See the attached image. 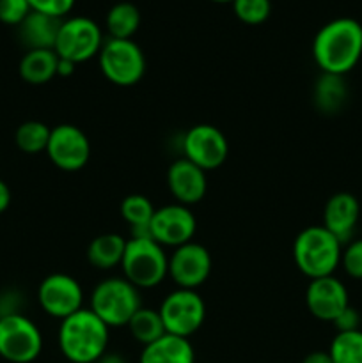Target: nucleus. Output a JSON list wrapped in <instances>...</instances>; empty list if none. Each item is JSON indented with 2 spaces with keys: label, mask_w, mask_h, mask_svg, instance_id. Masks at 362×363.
<instances>
[{
  "label": "nucleus",
  "mask_w": 362,
  "mask_h": 363,
  "mask_svg": "<svg viewBox=\"0 0 362 363\" xmlns=\"http://www.w3.org/2000/svg\"><path fill=\"white\" fill-rule=\"evenodd\" d=\"M165 332L190 339L199 332L206 318L204 300L194 289H180L167 294L158 308Z\"/></svg>",
  "instance_id": "6e6552de"
},
{
  "label": "nucleus",
  "mask_w": 362,
  "mask_h": 363,
  "mask_svg": "<svg viewBox=\"0 0 362 363\" xmlns=\"http://www.w3.org/2000/svg\"><path fill=\"white\" fill-rule=\"evenodd\" d=\"M45 152L57 169L64 172H78L91 158V142L75 124H59L50 133Z\"/></svg>",
  "instance_id": "9d476101"
},
{
  "label": "nucleus",
  "mask_w": 362,
  "mask_h": 363,
  "mask_svg": "<svg viewBox=\"0 0 362 363\" xmlns=\"http://www.w3.org/2000/svg\"><path fill=\"white\" fill-rule=\"evenodd\" d=\"M62 20L31 11L18 25V38L27 50H53Z\"/></svg>",
  "instance_id": "a211bd4d"
},
{
  "label": "nucleus",
  "mask_w": 362,
  "mask_h": 363,
  "mask_svg": "<svg viewBox=\"0 0 362 363\" xmlns=\"http://www.w3.org/2000/svg\"><path fill=\"white\" fill-rule=\"evenodd\" d=\"M11 204V190L2 179H0V215L9 208Z\"/></svg>",
  "instance_id": "f704fd0d"
},
{
  "label": "nucleus",
  "mask_w": 362,
  "mask_h": 363,
  "mask_svg": "<svg viewBox=\"0 0 362 363\" xmlns=\"http://www.w3.org/2000/svg\"><path fill=\"white\" fill-rule=\"evenodd\" d=\"M109 340L110 328L91 308H80L60 321L59 350L71 363H94L109 351Z\"/></svg>",
  "instance_id": "f03ea898"
},
{
  "label": "nucleus",
  "mask_w": 362,
  "mask_h": 363,
  "mask_svg": "<svg viewBox=\"0 0 362 363\" xmlns=\"http://www.w3.org/2000/svg\"><path fill=\"white\" fill-rule=\"evenodd\" d=\"M233 11L240 21L247 25H261L272 13L270 0H234Z\"/></svg>",
  "instance_id": "cd10ccee"
},
{
  "label": "nucleus",
  "mask_w": 362,
  "mask_h": 363,
  "mask_svg": "<svg viewBox=\"0 0 362 363\" xmlns=\"http://www.w3.org/2000/svg\"><path fill=\"white\" fill-rule=\"evenodd\" d=\"M348 98V87L344 77L322 73L314 85V105L322 113H337Z\"/></svg>",
  "instance_id": "4be33fe9"
},
{
  "label": "nucleus",
  "mask_w": 362,
  "mask_h": 363,
  "mask_svg": "<svg viewBox=\"0 0 362 363\" xmlns=\"http://www.w3.org/2000/svg\"><path fill=\"white\" fill-rule=\"evenodd\" d=\"M148 230L149 236L163 248H177L185 243H190L197 230V220L188 206L176 202L156 209Z\"/></svg>",
  "instance_id": "f8f14e48"
},
{
  "label": "nucleus",
  "mask_w": 362,
  "mask_h": 363,
  "mask_svg": "<svg viewBox=\"0 0 362 363\" xmlns=\"http://www.w3.org/2000/svg\"><path fill=\"white\" fill-rule=\"evenodd\" d=\"M167 186L177 204L192 206L204 199L208 190L206 172L187 158H180L167 170Z\"/></svg>",
  "instance_id": "dca6fc26"
},
{
  "label": "nucleus",
  "mask_w": 362,
  "mask_h": 363,
  "mask_svg": "<svg viewBox=\"0 0 362 363\" xmlns=\"http://www.w3.org/2000/svg\"><path fill=\"white\" fill-rule=\"evenodd\" d=\"M358 216H361V204L357 197L348 191H339L327 201L323 209V227L334 234L341 245L350 243L357 229Z\"/></svg>",
  "instance_id": "f3484780"
},
{
  "label": "nucleus",
  "mask_w": 362,
  "mask_h": 363,
  "mask_svg": "<svg viewBox=\"0 0 362 363\" xmlns=\"http://www.w3.org/2000/svg\"><path fill=\"white\" fill-rule=\"evenodd\" d=\"M183 152L188 162L201 167L204 172L224 165L229 155V144L222 131L212 124L192 126L183 137Z\"/></svg>",
  "instance_id": "9b49d317"
},
{
  "label": "nucleus",
  "mask_w": 362,
  "mask_h": 363,
  "mask_svg": "<svg viewBox=\"0 0 362 363\" xmlns=\"http://www.w3.org/2000/svg\"><path fill=\"white\" fill-rule=\"evenodd\" d=\"M27 0H0V21L18 27L31 13Z\"/></svg>",
  "instance_id": "c756f323"
},
{
  "label": "nucleus",
  "mask_w": 362,
  "mask_h": 363,
  "mask_svg": "<svg viewBox=\"0 0 362 363\" xmlns=\"http://www.w3.org/2000/svg\"><path fill=\"white\" fill-rule=\"evenodd\" d=\"M362 57V25L353 18H336L323 25L312 41V59L322 73L344 77Z\"/></svg>",
  "instance_id": "f257e3e1"
},
{
  "label": "nucleus",
  "mask_w": 362,
  "mask_h": 363,
  "mask_svg": "<svg viewBox=\"0 0 362 363\" xmlns=\"http://www.w3.org/2000/svg\"><path fill=\"white\" fill-rule=\"evenodd\" d=\"M126 326L130 330L131 337L138 344H142V346H148V344L155 342V340H158L160 337H163L167 333L162 318H160V312L146 307L138 308Z\"/></svg>",
  "instance_id": "393cba45"
},
{
  "label": "nucleus",
  "mask_w": 362,
  "mask_h": 363,
  "mask_svg": "<svg viewBox=\"0 0 362 363\" xmlns=\"http://www.w3.org/2000/svg\"><path fill=\"white\" fill-rule=\"evenodd\" d=\"M212 255L202 245L185 243L174 248L169 257V277L180 289L201 287L212 275Z\"/></svg>",
  "instance_id": "4468645a"
},
{
  "label": "nucleus",
  "mask_w": 362,
  "mask_h": 363,
  "mask_svg": "<svg viewBox=\"0 0 362 363\" xmlns=\"http://www.w3.org/2000/svg\"><path fill=\"white\" fill-rule=\"evenodd\" d=\"M302 363H334L329 351H312L302 360Z\"/></svg>",
  "instance_id": "72a5a7b5"
},
{
  "label": "nucleus",
  "mask_w": 362,
  "mask_h": 363,
  "mask_svg": "<svg viewBox=\"0 0 362 363\" xmlns=\"http://www.w3.org/2000/svg\"><path fill=\"white\" fill-rule=\"evenodd\" d=\"M103 77L119 87L138 84L146 73V57L133 39H112L103 43L98 53Z\"/></svg>",
  "instance_id": "423d86ee"
},
{
  "label": "nucleus",
  "mask_w": 362,
  "mask_h": 363,
  "mask_svg": "<svg viewBox=\"0 0 362 363\" xmlns=\"http://www.w3.org/2000/svg\"><path fill=\"white\" fill-rule=\"evenodd\" d=\"M121 269L138 291L160 286L169 275V257L151 236H131L126 241Z\"/></svg>",
  "instance_id": "20e7f679"
},
{
  "label": "nucleus",
  "mask_w": 362,
  "mask_h": 363,
  "mask_svg": "<svg viewBox=\"0 0 362 363\" xmlns=\"http://www.w3.org/2000/svg\"><path fill=\"white\" fill-rule=\"evenodd\" d=\"M27 2L35 13L48 14V16L59 18V20H64V16L75 6V0H27Z\"/></svg>",
  "instance_id": "7c9ffc66"
},
{
  "label": "nucleus",
  "mask_w": 362,
  "mask_h": 363,
  "mask_svg": "<svg viewBox=\"0 0 362 363\" xmlns=\"http://www.w3.org/2000/svg\"><path fill=\"white\" fill-rule=\"evenodd\" d=\"M103 43L105 39L96 21L85 16H75L62 20L53 50L59 59L80 64L98 57Z\"/></svg>",
  "instance_id": "0eeeda50"
},
{
  "label": "nucleus",
  "mask_w": 362,
  "mask_h": 363,
  "mask_svg": "<svg viewBox=\"0 0 362 363\" xmlns=\"http://www.w3.org/2000/svg\"><path fill=\"white\" fill-rule=\"evenodd\" d=\"M341 266L348 277L355 280H362V238L346 243L341 255Z\"/></svg>",
  "instance_id": "c85d7f7f"
},
{
  "label": "nucleus",
  "mask_w": 362,
  "mask_h": 363,
  "mask_svg": "<svg viewBox=\"0 0 362 363\" xmlns=\"http://www.w3.org/2000/svg\"><path fill=\"white\" fill-rule=\"evenodd\" d=\"M57 64H59V55L55 50H27L20 60L21 80L31 85L48 84L52 78L57 77Z\"/></svg>",
  "instance_id": "aec40b11"
},
{
  "label": "nucleus",
  "mask_w": 362,
  "mask_h": 363,
  "mask_svg": "<svg viewBox=\"0 0 362 363\" xmlns=\"http://www.w3.org/2000/svg\"><path fill=\"white\" fill-rule=\"evenodd\" d=\"M341 255L343 245L323 225L307 227L295 238V264L309 280L334 275L341 264Z\"/></svg>",
  "instance_id": "7ed1b4c3"
},
{
  "label": "nucleus",
  "mask_w": 362,
  "mask_h": 363,
  "mask_svg": "<svg viewBox=\"0 0 362 363\" xmlns=\"http://www.w3.org/2000/svg\"><path fill=\"white\" fill-rule=\"evenodd\" d=\"M38 301L46 314L62 321L84 308V289L71 275L53 273L39 284Z\"/></svg>",
  "instance_id": "ddd939ff"
},
{
  "label": "nucleus",
  "mask_w": 362,
  "mask_h": 363,
  "mask_svg": "<svg viewBox=\"0 0 362 363\" xmlns=\"http://www.w3.org/2000/svg\"><path fill=\"white\" fill-rule=\"evenodd\" d=\"M305 305L316 319L334 323L350 305L346 286L334 275L311 280L305 291Z\"/></svg>",
  "instance_id": "2eb2a0df"
},
{
  "label": "nucleus",
  "mask_w": 362,
  "mask_h": 363,
  "mask_svg": "<svg viewBox=\"0 0 362 363\" xmlns=\"http://www.w3.org/2000/svg\"><path fill=\"white\" fill-rule=\"evenodd\" d=\"M126 241L128 240H124L121 234L116 233H105L96 236L89 243L87 248L89 264L98 269H103V272L116 268V266H121L124 248H126Z\"/></svg>",
  "instance_id": "412c9836"
},
{
  "label": "nucleus",
  "mask_w": 362,
  "mask_h": 363,
  "mask_svg": "<svg viewBox=\"0 0 362 363\" xmlns=\"http://www.w3.org/2000/svg\"><path fill=\"white\" fill-rule=\"evenodd\" d=\"M94 363H128L126 358L121 357L119 353H112V351H106L103 357H99Z\"/></svg>",
  "instance_id": "e433bc0d"
},
{
  "label": "nucleus",
  "mask_w": 362,
  "mask_h": 363,
  "mask_svg": "<svg viewBox=\"0 0 362 363\" xmlns=\"http://www.w3.org/2000/svg\"><path fill=\"white\" fill-rule=\"evenodd\" d=\"M43 335L23 314L0 318V357L11 363H31L41 354Z\"/></svg>",
  "instance_id": "1a4fd4ad"
},
{
  "label": "nucleus",
  "mask_w": 362,
  "mask_h": 363,
  "mask_svg": "<svg viewBox=\"0 0 362 363\" xmlns=\"http://www.w3.org/2000/svg\"><path fill=\"white\" fill-rule=\"evenodd\" d=\"M21 294L18 291H4L0 294V318L21 314Z\"/></svg>",
  "instance_id": "473e14b6"
},
{
  "label": "nucleus",
  "mask_w": 362,
  "mask_h": 363,
  "mask_svg": "<svg viewBox=\"0 0 362 363\" xmlns=\"http://www.w3.org/2000/svg\"><path fill=\"white\" fill-rule=\"evenodd\" d=\"M212 2H219V4H233L234 0H212Z\"/></svg>",
  "instance_id": "4c0bfd02"
},
{
  "label": "nucleus",
  "mask_w": 362,
  "mask_h": 363,
  "mask_svg": "<svg viewBox=\"0 0 362 363\" xmlns=\"http://www.w3.org/2000/svg\"><path fill=\"white\" fill-rule=\"evenodd\" d=\"M105 25L112 39H131L141 27V11L131 2H119L110 7Z\"/></svg>",
  "instance_id": "b1692460"
},
{
  "label": "nucleus",
  "mask_w": 362,
  "mask_h": 363,
  "mask_svg": "<svg viewBox=\"0 0 362 363\" xmlns=\"http://www.w3.org/2000/svg\"><path fill=\"white\" fill-rule=\"evenodd\" d=\"M138 363H195V351L188 339L165 333L144 346Z\"/></svg>",
  "instance_id": "6ab92c4d"
},
{
  "label": "nucleus",
  "mask_w": 362,
  "mask_h": 363,
  "mask_svg": "<svg viewBox=\"0 0 362 363\" xmlns=\"http://www.w3.org/2000/svg\"><path fill=\"white\" fill-rule=\"evenodd\" d=\"M329 354L334 363H362V330L337 333L330 342Z\"/></svg>",
  "instance_id": "bb28decb"
},
{
  "label": "nucleus",
  "mask_w": 362,
  "mask_h": 363,
  "mask_svg": "<svg viewBox=\"0 0 362 363\" xmlns=\"http://www.w3.org/2000/svg\"><path fill=\"white\" fill-rule=\"evenodd\" d=\"M75 66L77 64L70 62V60L59 59V64H57V77H70V74L75 73Z\"/></svg>",
  "instance_id": "c9c22d12"
},
{
  "label": "nucleus",
  "mask_w": 362,
  "mask_h": 363,
  "mask_svg": "<svg viewBox=\"0 0 362 363\" xmlns=\"http://www.w3.org/2000/svg\"><path fill=\"white\" fill-rule=\"evenodd\" d=\"M142 307L141 293L133 284L121 277H110L102 280L92 289L91 311L105 323L109 328H121L130 323L135 312Z\"/></svg>",
  "instance_id": "39448f33"
},
{
  "label": "nucleus",
  "mask_w": 362,
  "mask_h": 363,
  "mask_svg": "<svg viewBox=\"0 0 362 363\" xmlns=\"http://www.w3.org/2000/svg\"><path fill=\"white\" fill-rule=\"evenodd\" d=\"M50 133H52V130L41 121H27V123L18 126L14 142H16L20 151L27 152V155H38V152L46 151Z\"/></svg>",
  "instance_id": "a878e982"
},
{
  "label": "nucleus",
  "mask_w": 362,
  "mask_h": 363,
  "mask_svg": "<svg viewBox=\"0 0 362 363\" xmlns=\"http://www.w3.org/2000/svg\"><path fill=\"white\" fill-rule=\"evenodd\" d=\"M121 216L126 223H130L133 234L131 236H149V223L156 208L146 195L131 194L121 202Z\"/></svg>",
  "instance_id": "5701e85b"
},
{
  "label": "nucleus",
  "mask_w": 362,
  "mask_h": 363,
  "mask_svg": "<svg viewBox=\"0 0 362 363\" xmlns=\"http://www.w3.org/2000/svg\"><path fill=\"white\" fill-rule=\"evenodd\" d=\"M336 326L337 333L339 332H353V330H361V314L355 311L351 305H348L332 323Z\"/></svg>",
  "instance_id": "2f4dec72"
}]
</instances>
